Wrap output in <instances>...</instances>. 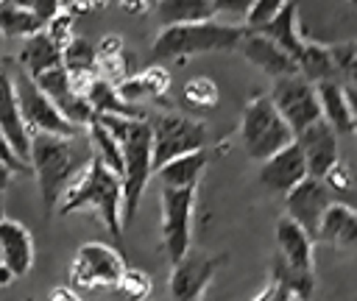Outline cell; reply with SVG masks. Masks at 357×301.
Here are the masks:
<instances>
[{
    "mask_svg": "<svg viewBox=\"0 0 357 301\" xmlns=\"http://www.w3.org/2000/svg\"><path fill=\"white\" fill-rule=\"evenodd\" d=\"M218 265H220V256H209L206 251L187 248V254L176 259L170 270L167 287H170L173 301H201Z\"/></svg>",
    "mask_w": 357,
    "mask_h": 301,
    "instance_id": "12",
    "label": "cell"
},
{
    "mask_svg": "<svg viewBox=\"0 0 357 301\" xmlns=\"http://www.w3.org/2000/svg\"><path fill=\"white\" fill-rule=\"evenodd\" d=\"M245 25H231L220 22L215 17L201 20V22H181V25H167L159 31L153 39L151 56L156 61H170V59H187L195 53H218V50H234L237 42L245 36Z\"/></svg>",
    "mask_w": 357,
    "mask_h": 301,
    "instance_id": "4",
    "label": "cell"
},
{
    "mask_svg": "<svg viewBox=\"0 0 357 301\" xmlns=\"http://www.w3.org/2000/svg\"><path fill=\"white\" fill-rule=\"evenodd\" d=\"M195 187H162V242L170 265L181 259L192 240Z\"/></svg>",
    "mask_w": 357,
    "mask_h": 301,
    "instance_id": "9",
    "label": "cell"
},
{
    "mask_svg": "<svg viewBox=\"0 0 357 301\" xmlns=\"http://www.w3.org/2000/svg\"><path fill=\"white\" fill-rule=\"evenodd\" d=\"M332 203V195H329V187L321 181V178H301L296 187H290L284 192V209H287V217L296 220L315 242V231H318V220L324 215V209Z\"/></svg>",
    "mask_w": 357,
    "mask_h": 301,
    "instance_id": "13",
    "label": "cell"
},
{
    "mask_svg": "<svg viewBox=\"0 0 357 301\" xmlns=\"http://www.w3.org/2000/svg\"><path fill=\"white\" fill-rule=\"evenodd\" d=\"M184 100L195 109H212L218 103V86L209 78H192L184 84Z\"/></svg>",
    "mask_w": 357,
    "mask_h": 301,
    "instance_id": "29",
    "label": "cell"
},
{
    "mask_svg": "<svg viewBox=\"0 0 357 301\" xmlns=\"http://www.w3.org/2000/svg\"><path fill=\"white\" fill-rule=\"evenodd\" d=\"M237 47L243 50V56L259 67L262 72H268L271 78H279V75H293L296 72V61L290 53H284L276 42H271L265 33L259 31H245V36L237 42Z\"/></svg>",
    "mask_w": 357,
    "mask_h": 301,
    "instance_id": "17",
    "label": "cell"
},
{
    "mask_svg": "<svg viewBox=\"0 0 357 301\" xmlns=\"http://www.w3.org/2000/svg\"><path fill=\"white\" fill-rule=\"evenodd\" d=\"M315 95H318V106H321V120H326L335 134H354L357 120H354V106L349 100L346 86L335 78L318 81Z\"/></svg>",
    "mask_w": 357,
    "mask_h": 301,
    "instance_id": "18",
    "label": "cell"
},
{
    "mask_svg": "<svg viewBox=\"0 0 357 301\" xmlns=\"http://www.w3.org/2000/svg\"><path fill=\"white\" fill-rule=\"evenodd\" d=\"M254 301H301L296 293H290L284 284H279V281H268V287L254 298Z\"/></svg>",
    "mask_w": 357,
    "mask_h": 301,
    "instance_id": "36",
    "label": "cell"
},
{
    "mask_svg": "<svg viewBox=\"0 0 357 301\" xmlns=\"http://www.w3.org/2000/svg\"><path fill=\"white\" fill-rule=\"evenodd\" d=\"M301 178H307V164H304V156H301L296 139H290L287 145H282L279 150H273L262 162V170H259V181L271 192H279V195H284Z\"/></svg>",
    "mask_w": 357,
    "mask_h": 301,
    "instance_id": "15",
    "label": "cell"
},
{
    "mask_svg": "<svg viewBox=\"0 0 357 301\" xmlns=\"http://www.w3.org/2000/svg\"><path fill=\"white\" fill-rule=\"evenodd\" d=\"M153 6L162 28L181 25V22H201L212 17L209 0H153Z\"/></svg>",
    "mask_w": 357,
    "mask_h": 301,
    "instance_id": "27",
    "label": "cell"
},
{
    "mask_svg": "<svg viewBox=\"0 0 357 301\" xmlns=\"http://www.w3.org/2000/svg\"><path fill=\"white\" fill-rule=\"evenodd\" d=\"M11 173H14V170H11L6 162H0V190H6V187H8V181H11Z\"/></svg>",
    "mask_w": 357,
    "mask_h": 301,
    "instance_id": "40",
    "label": "cell"
},
{
    "mask_svg": "<svg viewBox=\"0 0 357 301\" xmlns=\"http://www.w3.org/2000/svg\"><path fill=\"white\" fill-rule=\"evenodd\" d=\"M315 242H326V245H340V248H351L357 242V215L351 206L346 203H329L318 220V231H315Z\"/></svg>",
    "mask_w": 357,
    "mask_h": 301,
    "instance_id": "20",
    "label": "cell"
},
{
    "mask_svg": "<svg viewBox=\"0 0 357 301\" xmlns=\"http://www.w3.org/2000/svg\"><path fill=\"white\" fill-rule=\"evenodd\" d=\"M206 162H209L206 148H198V150H190V153L167 159L153 173L159 176L162 187H198V178H201Z\"/></svg>",
    "mask_w": 357,
    "mask_h": 301,
    "instance_id": "23",
    "label": "cell"
},
{
    "mask_svg": "<svg viewBox=\"0 0 357 301\" xmlns=\"http://www.w3.org/2000/svg\"><path fill=\"white\" fill-rule=\"evenodd\" d=\"M287 0H254L251 3V8H248V14H245V28L248 31H259L262 25H268L279 11H282V6H284Z\"/></svg>",
    "mask_w": 357,
    "mask_h": 301,
    "instance_id": "32",
    "label": "cell"
},
{
    "mask_svg": "<svg viewBox=\"0 0 357 301\" xmlns=\"http://www.w3.org/2000/svg\"><path fill=\"white\" fill-rule=\"evenodd\" d=\"M148 128H151L153 170L173 156H181V153H190V150H198L206 145V125L187 114L156 111L153 117H148Z\"/></svg>",
    "mask_w": 357,
    "mask_h": 301,
    "instance_id": "6",
    "label": "cell"
},
{
    "mask_svg": "<svg viewBox=\"0 0 357 301\" xmlns=\"http://www.w3.org/2000/svg\"><path fill=\"white\" fill-rule=\"evenodd\" d=\"M0 162H6L11 170H28V164L14 153V148L8 145V139L0 134Z\"/></svg>",
    "mask_w": 357,
    "mask_h": 301,
    "instance_id": "37",
    "label": "cell"
},
{
    "mask_svg": "<svg viewBox=\"0 0 357 301\" xmlns=\"http://www.w3.org/2000/svg\"><path fill=\"white\" fill-rule=\"evenodd\" d=\"M47 301H81V295H78L73 287H56Z\"/></svg>",
    "mask_w": 357,
    "mask_h": 301,
    "instance_id": "38",
    "label": "cell"
},
{
    "mask_svg": "<svg viewBox=\"0 0 357 301\" xmlns=\"http://www.w3.org/2000/svg\"><path fill=\"white\" fill-rule=\"evenodd\" d=\"M0 3H6V0H0Z\"/></svg>",
    "mask_w": 357,
    "mask_h": 301,
    "instance_id": "45",
    "label": "cell"
},
{
    "mask_svg": "<svg viewBox=\"0 0 357 301\" xmlns=\"http://www.w3.org/2000/svg\"><path fill=\"white\" fill-rule=\"evenodd\" d=\"M120 206H123L120 176L112 173L95 153H92L89 164L70 181V187L59 198V212L61 215L78 212V209H95L100 215V220L106 223V229L112 231V237L123 234Z\"/></svg>",
    "mask_w": 357,
    "mask_h": 301,
    "instance_id": "3",
    "label": "cell"
},
{
    "mask_svg": "<svg viewBox=\"0 0 357 301\" xmlns=\"http://www.w3.org/2000/svg\"><path fill=\"white\" fill-rule=\"evenodd\" d=\"M95 120L117 139L120 153H123V173H120V187H123V206H120V226L123 231L134 223L139 198L148 187V178L153 176V162H151V128L148 120H134V117H120V114H95Z\"/></svg>",
    "mask_w": 357,
    "mask_h": 301,
    "instance_id": "2",
    "label": "cell"
},
{
    "mask_svg": "<svg viewBox=\"0 0 357 301\" xmlns=\"http://www.w3.org/2000/svg\"><path fill=\"white\" fill-rule=\"evenodd\" d=\"M142 89H145V98L148 95H165L167 84H170V75L165 72V67H148L142 75H137Z\"/></svg>",
    "mask_w": 357,
    "mask_h": 301,
    "instance_id": "34",
    "label": "cell"
},
{
    "mask_svg": "<svg viewBox=\"0 0 357 301\" xmlns=\"http://www.w3.org/2000/svg\"><path fill=\"white\" fill-rule=\"evenodd\" d=\"M17 61H20V70L31 78H36L39 72L50 70V67H59L61 64V47L47 36V31H36L31 36L22 39V47L17 53Z\"/></svg>",
    "mask_w": 357,
    "mask_h": 301,
    "instance_id": "21",
    "label": "cell"
},
{
    "mask_svg": "<svg viewBox=\"0 0 357 301\" xmlns=\"http://www.w3.org/2000/svg\"><path fill=\"white\" fill-rule=\"evenodd\" d=\"M89 159H92V145H89L86 128L78 131V134H73V137L31 131L28 167L36 176L45 215H50L56 209L61 192L89 164Z\"/></svg>",
    "mask_w": 357,
    "mask_h": 301,
    "instance_id": "1",
    "label": "cell"
},
{
    "mask_svg": "<svg viewBox=\"0 0 357 301\" xmlns=\"http://www.w3.org/2000/svg\"><path fill=\"white\" fill-rule=\"evenodd\" d=\"M120 6H123V11H128V14H145L148 11V0H120Z\"/></svg>",
    "mask_w": 357,
    "mask_h": 301,
    "instance_id": "39",
    "label": "cell"
},
{
    "mask_svg": "<svg viewBox=\"0 0 357 301\" xmlns=\"http://www.w3.org/2000/svg\"><path fill=\"white\" fill-rule=\"evenodd\" d=\"M240 139H243V148L251 159L265 162L273 150H279L282 145H287L293 139V131L287 128L282 114L273 109L268 95H257L245 106L243 125H240Z\"/></svg>",
    "mask_w": 357,
    "mask_h": 301,
    "instance_id": "7",
    "label": "cell"
},
{
    "mask_svg": "<svg viewBox=\"0 0 357 301\" xmlns=\"http://www.w3.org/2000/svg\"><path fill=\"white\" fill-rule=\"evenodd\" d=\"M61 67L67 70V75L73 81V89L84 92L89 78H92V70H95V45L81 39V36H73L61 47Z\"/></svg>",
    "mask_w": 357,
    "mask_h": 301,
    "instance_id": "25",
    "label": "cell"
},
{
    "mask_svg": "<svg viewBox=\"0 0 357 301\" xmlns=\"http://www.w3.org/2000/svg\"><path fill=\"white\" fill-rule=\"evenodd\" d=\"M92 114H120V117H134V120H145V111L137 103H128L120 98L117 84L106 81V78H89L86 89H84Z\"/></svg>",
    "mask_w": 357,
    "mask_h": 301,
    "instance_id": "22",
    "label": "cell"
},
{
    "mask_svg": "<svg viewBox=\"0 0 357 301\" xmlns=\"http://www.w3.org/2000/svg\"><path fill=\"white\" fill-rule=\"evenodd\" d=\"M114 287L120 290L123 298H128V301H142V298L151 293V276L142 273V270H128V268H126Z\"/></svg>",
    "mask_w": 357,
    "mask_h": 301,
    "instance_id": "30",
    "label": "cell"
},
{
    "mask_svg": "<svg viewBox=\"0 0 357 301\" xmlns=\"http://www.w3.org/2000/svg\"><path fill=\"white\" fill-rule=\"evenodd\" d=\"M296 72H298L301 78H307L310 84L329 81V78H335V81H337V72H335V61H332L329 45L304 42L301 53L296 56Z\"/></svg>",
    "mask_w": 357,
    "mask_h": 301,
    "instance_id": "26",
    "label": "cell"
},
{
    "mask_svg": "<svg viewBox=\"0 0 357 301\" xmlns=\"http://www.w3.org/2000/svg\"><path fill=\"white\" fill-rule=\"evenodd\" d=\"M0 56H3V36H0Z\"/></svg>",
    "mask_w": 357,
    "mask_h": 301,
    "instance_id": "44",
    "label": "cell"
},
{
    "mask_svg": "<svg viewBox=\"0 0 357 301\" xmlns=\"http://www.w3.org/2000/svg\"><path fill=\"white\" fill-rule=\"evenodd\" d=\"M0 134L8 139V145L14 148V153L28 164V142H31V131L20 114V103H17V92H14V81L11 72L0 67Z\"/></svg>",
    "mask_w": 357,
    "mask_h": 301,
    "instance_id": "16",
    "label": "cell"
},
{
    "mask_svg": "<svg viewBox=\"0 0 357 301\" xmlns=\"http://www.w3.org/2000/svg\"><path fill=\"white\" fill-rule=\"evenodd\" d=\"M78 3H81V0H59V6H61L64 11H73V8L78 6Z\"/></svg>",
    "mask_w": 357,
    "mask_h": 301,
    "instance_id": "42",
    "label": "cell"
},
{
    "mask_svg": "<svg viewBox=\"0 0 357 301\" xmlns=\"http://www.w3.org/2000/svg\"><path fill=\"white\" fill-rule=\"evenodd\" d=\"M14 81V92H17V103H20V114L28 125V131H39V134H59V137H73L84 128H75L73 123L64 120V114L56 109V103L33 84L31 75H25L22 70L17 75H11Z\"/></svg>",
    "mask_w": 357,
    "mask_h": 301,
    "instance_id": "10",
    "label": "cell"
},
{
    "mask_svg": "<svg viewBox=\"0 0 357 301\" xmlns=\"http://www.w3.org/2000/svg\"><path fill=\"white\" fill-rule=\"evenodd\" d=\"M251 3L254 0H209V8H212V17L215 20L231 22V25H243Z\"/></svg>",
    "mask_w": 357,
    "mask_h": 301,
    "instance_id": "31",
    "label": "cell"
},
{
    "mask_svg": "<svg viewBox=\"0 0 357 301\" xmlns=\"http://www.w3.org/2000/svg\"><path fill=\"white\" fill-rule=\"evenodd\" d=\"M148 3H153V0H148Z\"/></svg>",
    "mask_w": 357,
    "mask_h": 301,
    "instance_id": "46",
    "label": "cell"
},
{
    "mask_svg": "<svg viewBox=\"0 0 357 301\" xmlns=\"http://www.w3.org/2000/svg\"><path fill=\"white\" fill-rule=\"evenodd\" d=\"M6 3H11V6H20V8H28V11H33L42 22H47L50 17H56L59 11H61V6H59V0H6Z\"/></svg>",
    "mask_w": 357,
    "mask_h": 301,
    "instance_id": "35",
    "label": "cell"
},
{
    "mask_svg": "<svg viewBox=\"0 0 357 301\" xmlns=\"http://www.w3.org/2000/svg\"><path fill=\"white\" fill-rule=\"evenodd\" d=\"M268 100L273 103V109L282 114V120L287 123V128L293 131V137L307 128L310 123L321 120V106H318V95H315V84H310L307 78H301L298 72L293 75H279L271 84Z\"/></svg>",
    "mask_w": 357,
    "mask_h": 301,
    "instance_id": "8",
    "label": "cell"
},
{
    "mask_svg": "<svg viewBox=\"0 0 357 301\" xmlns=\"http://www.w3.org/2000/svg\"><path fill=\"white\" fill-rule=\"evenodd\" d=\"M0 262L14 276H25L33 265V237L11 217H0Z\"/></svg>",
    "mask_w": 357,
    "mask_h": 301,
    "instance_id": "19",
    "label": "cell"
},
{
    "mask_svg": "<svg viewBox=\"0 0 357 301\" xmlns=\"http://www.w3.org/2000/svg\"><path fill=\"white\" fill-rule=\"evenodd\" d=\"M312 237L287 215L276 220V256H273V281L284 284L301 301H310L315 287V256Z\"/></svg>",
    "mask_w": 357,
    "mask_h": 301,
    "instance_id": "5",
    "label": "cell"
},
{
    "mask_svg": "<svg viewBox=\"0 0 357 301\" xmlns=\"http://www.w3.org/2000/svg\"><path fill=\"white\" fill-rule=\"evenodd\" d=\"M45 22L28 11V8H20V6H11V3H0V36L6 39H25L36 31H42Z\"/></svg>",
    "mask_w": 357,
    "mask_h": 301,
    "instance_id": "28",
    "label": "cell"
},
{
    "mask_svg": "<svg viewBox=\"0 0 357 301\" xmlns=\"http://www.w3.org/2000/svg\"><path fill=\"white\" fill-rule=\"evenodd\" d=\"M126 262L123 256L106 242H84L70 268V287L73 290H95V287H114L123 276Z\"/></svg>",
    "mask_w": 357,
    "mask_h": 301,
    "instance_id": "11",
    "label": "cell"
},
{
    "mask_svg": "<svg viewBox=\"0 0 357 301\" xmlns=\"http://www.w3.org/2000/svg\"><path fill=\"white\" fill-rule=\"evenodd\" d=\"M296 145L304 156L307 164V176L312 178H324L326 170L340 159V148H337V134L329 128L326 120H315L307 128H301L296 137Z\"/></svg>",
    "mask_w": 357,
    "mask_h": 301,
    "instance_id": "14",
    "label": "cell"
},
{
    "mask_svg": "<svg viewBox=\"0 0 357 301\" xmlns=\"http://www.w3.org/2000/svg\"><path fill=\"white\" fill-rule=\"evenodd\" d=\"M45 31H47V36L59 45V47H64L70 39H73V11H59L56 17H50L47 22H45Z\"/></svg>",
    "mask_w": 357,
    "mask_h": 301,
    "instance_id": "33",
    "label": "cell"
},
{
    "mask_svg": "<svg viewBox=\"0 0 357 301\" xmlns=\"http://www.w3.org/2000/svg\"><path fill=\"white\" fill-rule=\"evenodd\" d=\"M259 33H265L271 42H276L284 53H290L293 56V61H296V56L301 53V47H304V36H301V31H298V6H296V0H287L284 6H282V11L268 22V25H262L259 28Z\"/></svg>",
    "mask_w": 357,
    "mask_h": 301,
    "instance_id": "24",
    "label": "cell"
},
{
    "mask_svg": "<svg viewBox=\"0 0 357 301\" xmlns=\"http://www.w3.org/2000/svg\"><path fill=\"white\" fill-rule=\"evenodd\" d=\"M0 217H6V203H3V190H0Z\"/></svg>",
    "mask_w": 357,
    "mask_h": 301,
    "instance_id": "43",
    "label": "cell"
},
{
    "mask_svg": "<svg viewBox=\"0 0 357 301\" xmlns=\"http://www.w3.org/2000/svg\"><path fill=\"white\" fill-rule=\"evenodd\" d=\"M14 279H17V276H14V273H11V270H8V268H6L3 262H0V287H6V284H11Z\"/></svg>",
    "mask_w": 357,
    "mask_h": 301,
    "instance_id": "41",
    "label": "cell"
}]
</instances>
